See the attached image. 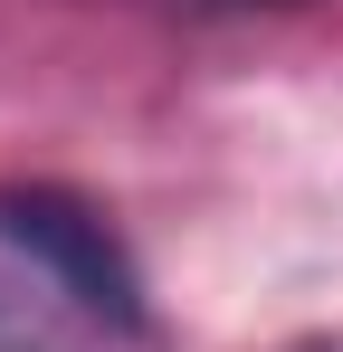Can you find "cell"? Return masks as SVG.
Segmentation results:
<instances>
[{"instance_id": "1", "label": "cell", "mask_w": 343, "mask_h": 352, "mask_svg": "<svg viewBox=\"0 0 343 352\" xmlns=\"http://www.w3.org/2000/svg\"><path fill=\"white\" fill-rule=\"evenodd\" d=\"M0 248H19V257H29L76 314H96L105 333H143V324H153L134 248H124L114 219L96 200H76V190H57V181H0Z\"/></svg>"}, {"instance_id": "2", "label": "cell", "mask_w": 343, "mask_h": 352, "mask_svg": "<svg viewBox=\"0 0 343 352\" xmlns=\"http://www.w3.org/2000/svg\"><path fill=\"white\" fill-rule=\"evenodd\" d=\"M0 352H67L48 333V314H39V305H19V295L0 286Z\"/></svg>"}]
</instances>
